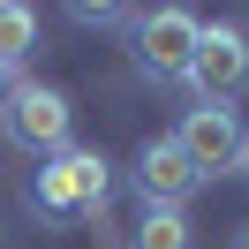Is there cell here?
<instances>
[{"label": "cell", "instance_id": "1", "mask_svg": "<svg viewBox=\"0 0 249 249\" xmlns=\"http://www.w3.org/2000/svg\"><path fill=\"white\" fill-rule=\"evenodd\" d=\"M106 189H113L106 151H76V143H68L61 159L38 166L31 204H38V219H91V212H106Z\"/></svg>", "mask_w": 249, "mask_h": 249}, {"label": "cell", "instance_id": "9", "mask_svg": "<svg viewBox=\"0 0 249 249\" xmlns=\"http://www.w3.org/2000/svg\"><path fill=\"white\" fill-rule=\"evenodd\" d=\"M227 249H249V227H242V234H234V242H227Z\"/></svg>", "mask_w": 249, "mask_h": 249}, {"label": "cell", "instance_id": "2", "mask_svg": "<svg viewBox=\"0 0 249 249\" xmlns=\"http://www.w3.org/2000/svg\"><path fill=\"white\" fill-rule=\"evenodd\" d=\"M0 128H8L31 159H61L68 136H76V106H68V91H53V83H8Z\"/></svg>", "mask_w": 249, "mask_h": 249}, {"label": "cell", "instance_id": "6", "mask_svg": "<svg viewBox=\"0 0 249 249\" xmlns=\"http://www.w3.org/2000/svg\"><path fill=\"white\" fill-rule=\"evenodd\" d=\"M196 189H204V181H196V166L181 159L174 136H151V143L136 151V196H143V212H181Z\"/></svg>", "mask_w": 249, "mask_h": 249}, {"label": "cell", "instance_id": "5", "mask_svg": "<svg viewBox=\"0 0 249 249\" xmlns=\"http://www.w3.org/2000/svg\"><path fill=\"white\" fill-rule=\"evenodd\" d=\"M242 113L234 106H189L181 128H174V143H181V159L196 166V181H219V174H242Z\"/></svg>", "mask_w": 249, "mask_h": 249}, {"label": "cell", "instance_id": "8", "mask_svg": "<svg viewBox=\"0 0 249 249\" xmlns=\"http://www.w3.org/2000/svg\"><path fill=\"white\" fill-rule=\"evenodd\" d=\"M189 242H196V227H189L181 212H143L128 249H189Z\"/></svg>", "mask_w": 249, "mask_h": 249}, {"label": "cell", "instance_id": "10", "mask_svg": "<svg viewBox=\"0 0 249 249\" xmlns=\"http://www.w3.org/2000/svg\"><path fill=\"white\" fill-rule=\"evenodd\" d=\"M242 174H249V136H242Z\"/></svg>", "mask_w": 249, "mask_h": 249}, {"label": "cell", "instance_id": "4", "mask_svg": "<svg viewBox=\"0 0 249 249\" xmlns=\"http://www.w3.org/2000/svg\"><path fill=\"white\" fill-rule=\"evenodd\" d=\"M189 91H196V106H234V98L249 91V31H234V23H204L196 53H189Z\"/></svg>", "mask_w": 249, "mask_h": 249}, {"label": "cell", "instance_id": "3", "mask_svg": "<svg viewBox=\"0 0 249 249\" xmlns=\"http://www.w3.org/2000/svg\"><path fill=\"white\" fill-rule=\"evenodd\" d=\"M196 38H204V16H189V8H143L128 23V53H136V68L151 83H181Z\"/></svg>", "mask_w": 249, "mask_h": 249}, {"label": "cell", "instance_id": "11", "mask_svg": "<svg viewBox=\"0 0 249 249\" xmlns=\"http://www.w3.org/2000/svg\"><path fill=\"white\" fill-rule=\"evenodd\" d=\"M0 98H8V68H0Z\"/></svg>", "mask_w": 249, "mask_h": 249}, {"label": "cell", "instance_id": "7", "mask_svg": "<svg viewBox=\"0 0 249 249\" xmlns=\"http://www.w3.org/2000/svg\"><path fill=\"white\" fill-rule=\"evenodd\" d=\"M31 46H38V16L16 8V0H0V68L16 76V68L31 61Z\"/></svg>", "mask_w": 249, "mask_h": 249}]
</instances>
